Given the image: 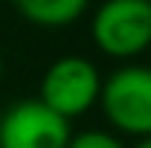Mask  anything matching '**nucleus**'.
Wrapping results in <instances>:
<instances>
[{
	"mask_svg": "<svg viewBox=\"0 0 151 148\" xmlns=\"http://www.w3.org/2000/svg\"><path fill=\"white\" fill-rule=\"evenodd\" d=\"M105 119L116 134L125 137H151V67L122 64L108 78H102V90L96 102Z\"/></svg>",
	"mask_w": 151,
	"mask_h": 148,
	"instance_id": "obj_1",
	"label": "nucleus"
},
{
	"mask_svg": "<svg viewBox=\"0 0 151 148\" xmlns=\"http://www.w3.org/2000/svg\"><path fill=\"white\" fill-rule=\"evenodd\" d=\"M90 38L116 61L142 55L151 47V0H105L93 12Z\"/></svg>",
	"mask_w": 151,
	"mask_h": 148,
	"instance_id": "obj_2",
	"label": "nucleus"
},
{
	"mask_svg": "<svg viewBox=\"0 0 151 148\" xmlns=\"http://www.w3.org/2000/svg\"><path fill=\"white\" fill-rule=\"evenodd\" d=\"M99 90H102V75L93 61L84 55H64L44 70L38 99L67 122H73L99 102Z\"/></svg>",
	"mask_w": 151,
	"mask_h": 148,
	"instance_id": "obj_3",
	"label": "nucleus"
},
{
	"mask_svg": "<svg viewBox=\"0 0 151 148\" xmlns=\"http://www.w3.org/2000/svg\"><path fill=\"white\" fill-rule=\"evenodd\" d=\"M70 122L41 99H20L0 116V148H67Z\"/></svg>",
	"mask_w": 151,
	"mask_h": 148,
	"instance_id": "obj_4",
	"label": "nucleus"
},
{
	"mask_svg": "<svg viewBox=\"0 0 151 148\" xmlns=\"http://www.w3.org/2000/svg\"><path fill=\"white\" fill-rule=\"evenodd\" d=\"M18 15L41 29H64L81 18L90 0H12Z\"/></svg>",
	"mask_w": 151,
	"mask_h": 148,
	"instance_id": "obj_5",
	"label": "nucleus"
},
{
	"mask_svg": "<svg viewBox=\"0 0 151 148\" xmlns=\"http://www.w3.org/2000/svg\"><path fill=\"white\" fill-rule=\"evenodd\" d=\"M67 148H125V145H122V139L116 134H111V131L87 128V131H78V134H70Z\"/></svg>",
	"mask_w": 151,
	"mask_h": 148,
	"instance_id": "obj_6",
	"label": "nucleus"
},
{
	"mask_svg": "<svg viewBox=\"0 0 151 148\" xmlns=\"http://www.w3.org/2000/svg\"><path fill=\"white\" fill-rule=\"evenodd\" d=\"M134 148H151V137H142V139H139Z\"/></svg>",
	"mask_w": 151,
	"mask_h": 148,
	"instance_id": "obj_7",
	"label": "nucleus"
},
{
	"mask_svg": "<svg viewBox=\"0 0 151 148\" xmlns=\"http://www.w3.org/2000/svg\"><path fill=\"white\" fill-rule=\"evenodd\" d=\"M3 70H6V64H3V55H0V78H3Z\"/></svg>",
	"mask_w": 151,
	"mask_h": 148,
	"instance_id": "obj_8",
	"label": "nucleus"
}]
</instances>
